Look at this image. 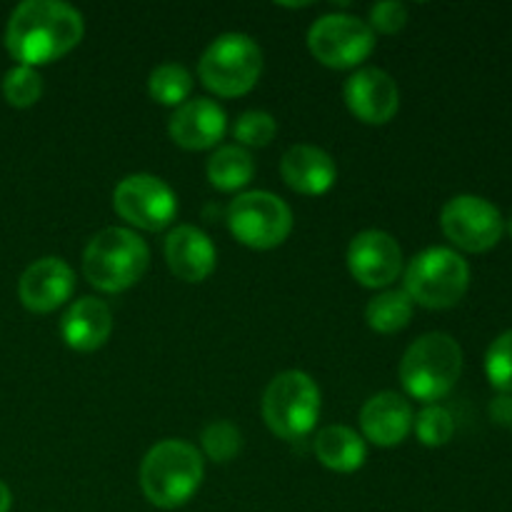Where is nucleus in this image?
<instances>
[{
	"label": "nucleus",
	"mask_w": 512,
	"mask_h": 512,
	"mask_svg": "<svg viewBox=\"0 0 512 512\" xmlns=\"http://www.w3.org/2000/svg\"><path fill=\"white\" fill-rule=\"evenodd\" d=\"M113 335V313L98 298H80L60 318V338L75 353L100 350Z\"/></svg>",
	"instance_id": "6ab92c4d"
},
{
	"label": "nucleus",
	"mask_w": 512,
	"mask_h": 512,
	"mask_svg": "<svg viewBox=\"0 0 512 512\" xmlns=\"http://www.w3.org/2000/svg\"><path fill=\"white\" fill-rule=\"evenodd\" d=\"M200 445H203V453L208 455V460L225 465L238 458L240 450H243V433H240L238 425L228 423V420H213L200 435Z\"/></svg>",
	"instance_id": "b1692460"
},
{
	"label": "nucleus",
	"mask_w": 512,
	"mask_h": 512,
	"mask_svg": "<svg viewBox=\"0 0 512 512\" xmlns=\"http://www.w3.org/2000/svg\"><path fill=\"white\" fill-rule=\"evenodd\" d=\"M470 288V265L458 250L428 248L405 268V293L428 310L458 305Z\"/></svg>",
	"instance_id": "423d86ee"
},
{
	"label": "nucleus",
	"mask_w": 512,
	"mask_h": 512,
	"mask_svg": "<svg viewBox=\"0 0 512 512\" xmlns=\"http://www.w3.org/2000/svg\"><path fill=\"white\" fill-rule=\"evenodd\" d=\"M113 208L133 228L160 233L178 215V195L158 175L135 173L115 185Z\"/></svg>",
	"instance_id": "9d476101"
},
{
	"label": "nucleus",
	"mask_w": 512,
	"mask_h": 512,
	"mask_svg": "<svg viewBox=\"0 0 512 512\" xmlns=\"http://www.w3.org/2000/svg\"><path fill=\"white\" fill-rule=\"evenodd\" d=\"M75 293V273L63 258H40L18 280V298L30 313H53Z\"/></svg>",
	"instance_id": "4468645a"
},
{
	"label": "nucleus",
	"mask_w": 512,
	"mask_h": 512,
	"mask_svg": "<svg viewBox=\"0 0 512 512\" xmlns=\"http://www.w3.org/2000/svg\"><path fill=\"white\" fill-rule=\"evenodd\" d=\"M348 270L363 288H388L403 273V250L385 230H363L348 245Z\"/></svg>",
	"instance_id": "f8f14e48"
},
{
	"label": "nucleus",
	"mask_w": 512,
	"mask_h": 512,
	"mask_svg": "<svg viewBox=\"0 0 512 512\" xmlns=\"http://www.w3.org/2000/svg\"><path fill=\"white\" fill-rule=\"evenodd\" d=\"M490 413H493V420H498V423H512L510 395H500V398H495V403L490 405Z\"/></svg>",
	"instance_id": "c756f323"
},
{
	"label": "nucleus",
	"mask_w": 512,
	"mask_h": 512,
	"mask_svg": "<svg viewBox=\"0 0 512 512\" xmlns=\"http://www.w3.org/2000/svg\"><path fill=\"white\" fill-rule=\"evenodd\" d=\"M278 135V123L265 110H245L238 115L233 125V138L238 140L240 148H265Z\"/></svg>",
	"instance_id": "a878e982"
},
{
	"label": "nucleus",
	"mask_w": 512,
	"mask_h": 512,
	"mask_svg": "<svg viewBox=\"0 0 512 512\" xmlns=\"http://www.w3.org/2000/svg\"><path fill=\"white\" fill-rule=\"evenodd\" d=\"M205 475L203 453L185 440H163L140 463V490L160 510H175L193 500Z\"/></svg>",
	"instance_id": "f03ea898"
},
{
	"label": "nucleus",
	"mask_w": 512,
	"mask_h": 512,
	"mask_svg": "<svg viewBox=\"0 0 512 512\" xmlns=\"http://www.w3.org/2000/svg\"><path fill=\"white\" fill-rule=\"evenodd\" d=\"M313 450L323 468L343 475L355 473L368 460V445H365L363 435H358L348 425H328V428L318 430Z\"/></svg>",
	"instance_id": "aec40b11"
},
{
	"label": "nucleus",
	"mask_w": 512,
	"mask_h": 512,
	"mask_svg": "<svg viewBox=\"0 0 512 512\" xmlns=\"http://www.w3.org/2000/svg\"><path fill=\"white\" fill-rule=\"evenodd\" d=\"M168 133L183 150H210L228 133V115L215 100L193 98L175 108Z\"/></svg>",
	"instance_id": "2eb2a0df"
},
{
	"label": "nucleus",
	"mask_w": 512,
	"mask_h": 512,
	"mask_svg": "<svg viewBox=\"0 0 512 512\" xmlns=\"http://www.w3.org/2000/svg\"><path fill=\"white\" fill-rule=\"evenodd\" d=\"M308 48L325 68L350 70L370 58L375 50V33L358 15L330 13L310 25Z\"/></svg>",
	"instance_id": "1a4fd4ad"
},
{
	"label": "nucleus",
	"mask_w": 512,
	"mask_h": 512,
	"mask_svg": "<svg viewBox=\"0 0 512 512\" xmlns=\"http://www.w3.org/2000/svg\"><path fill=\"white\" fill-rule=\"evenodd\" d=\"M148 93L155 103L168 105V108H180L188 103L193 93V75L180 63H163L150 73Z\"/></svg>",
	"instance_id": "5701e85b"
},
{
	"label": "nucleus",
	"mask_w": 512,
	"mask_h": 512,
	"mask_svg": "<svg viewBox=\"0 0 512 512\" xmlns=\"http://www.w3.org/2000/svg\"><path fill=\"white\" fill-rule=\"evenodd\" d=\"M85 20L78 8L63 0H25L5 25V48L18 65L38 68L65 58L78 48Z\"/></svg>",
	"instance_id": "f257e3e1"
},
{
	"label": "nucleus",
	"mask_w": 512,
	"mask_h": 512,
	"mask_svg": "<svg viewBox=\"0 0 512 512\" xmlns=\"http://www.w3.org/2000/svg\"><path fill=\"white\" fill-rule=\"evenodd\" d=\"M415 423L413 405L393 390L373 395L360 410V430L378 448H395L410 435Z\"/></svg>",
	"instance_id": "f3484780"
},
{
	"label": "nucleus",
	"mask_w": 512,
	"mask_h": 512,
	"mask_svg": "<svg viewBox=\"0 0 512 512\" xmlns=\"http://www.w3.org/2000/svg\"><path fill=\"white\" fill-rule=\"evenodd\" d=\"M345 105L365 125H385L400 108V90L393 75L380 68H360L345 80Z\"/></svg>",
	"instance_id": "ddd939ff"
},
{
	"label": "nucleus",
	"mask_w": 512,
	"mask_h": 512,
	"mask_svg": "<svg viewBox=\"0 0 512 512\" xmlns=\"http://www.w3.org/2000/svg\"><path fill=\"white\" fill-rule=\"evenodd\" d=\"M408 23V8L398 0H388V3H378L370 8V30L383 35H395L405 28Z\"/></svg>",
	"instance_id": "c85d7f7f"
},
{
	"label": "nucleus",
	"mask_w": 512,
	"mask_h": 512,
	"mask_svg": "<svg viewBox=\"0 0 512 512\" xmlns=\"http://www.w3.org/2000/svg\"><path fill=\"white\" fill-rule=\"evenodd\" d=\"M485 375L500 393H512V330H505L485 353Z\"/></svg>",
	"instance_id": "cd10ccee"
},
{
	"label": "nucleus",
	"mask_w": 512,
	"mask_h": 512,
	"mask_svg": "<svg viewBox=\"0 0 512 512\" xmlns=\"http://www.w3.org/2000/svg\"><path fill=\"white\" fill-rule=\"evenodd\" d=\"M280 175L290 190L318 198L333 188L338 180V168H335L333 155L325 153L323 148L300 143L285 150L283 160H280Z\"/></svg>",
	"instance_id": "a211bd4d"
},
{
	"label": "nucleus",
	"mask_w": 512,
	"mask_h": 512,
	"mask_svg": "<svg viewBox=\"0 0 512 512\" xmlns=\"http://www.w3.org/2000/svg\"><path fill=\"white\" fill-rule=\"evenodd\" d=\"M415 303L405 290H383L375 295L365 308V320H368L370 330L380 335H395L403 328H408L410 318H413Z\"/></svg>",
	"instance_id": "4be33fe9"
},
{
	"label": "nucleus",
	"mask_w": 512,
	"mask_h": 512,
	"mask_svg": "<svg viewBox=\"0 0 512 512\" xmlns=\"http://www.w3.org/2000/svg\"><path fill=\"white\" fill-rule=\"evenodd\" d=\"M3 95L13 108H30L43 95V78L35 68L15 65L3 78Z\"/></svg>",
	"instance_id": "bb28decb"
},
{
	"label": "nucleus",
	"mask_w": 512,
	"mask_h": 512,
	"mask_svg": "<svg viewBox=\"0 0 512 512\" xmlns=\"http://www.w3.org/2000/svg\"><path fill=\"white\" fill-rule=\"evenodd\" d=\"M225 220L235 240L253 250L278 248L293 233V210L283 198L268 190L238 195L228 205Z\"/></svg>",
	"instance_id": "6e6552de"
},
{
	"label": "nucleus",
	"mask_w": 512,
	"mask_h": 512,
	"mask_svg": "<svg viewBox=\"0 0 512 512\" xmlns=\"http://www.w3.org/2000/svg\"><path fill=\"white\" fill-rule=\"evenodd\" d=\"M263 50L250 35L223 33L200 55V83L220 98H240L258 85Z\"/></svg>",
	"instance_id": "39448f33"
},
{
	"label": "nucleus",
	"mask_w": 512,
	"mask_h": 512,
	"mask_svg": "<svg viewBox=\"0 0 512 512\" xmlns=\"http://www.w3.org/2000/svg\"><path fill=\"white\" fill-rule=\"evenodd\" d=\"M165 263L175 278L185 283H203L218 265V250L200 228L178 225L165 238Z\"/></svg>",
	"instance_id": "dca6fc26"
},
{
	"label": "nucleus",
	"mask_w": 512,
	"mask_h": 512,
	"mask_svg": "<svg viewBox=\"0 0 512 512\" xmlns=\"http://www.w3.org/2000/svg\"><path fill=\"white\" fill-rule=\"evenodd\" d=\"M320 418V388L303 370L275 375L263 393V420L280 440H300L313 433Z\"/></svg>",
	"instance_id": "0eeeda50"
},
{
	"label": "nucleus",
	"mask_w": 512,
	"mask_h": 512,
	"mask_svg": "<svg viewBox=\"0 0 512 512\" xmlns=\"http://www.w3.org/2000/svg\"><path fill=\"white\" fill-rule=\"evenodd\" d=\"M440 228L455 248L465 253H485L500 243L505 220L500 210L480 195H455L440 210Z\"/></svg>",
	"instance_id": "9b49d317"
},
{
	"label": "nucleus",
	"mask_w": 512,
	"mask_h": 512,
	"mask_svg": "<svg viewBox=\"0 0 512 512\" xmlns=\"http://www.w3.org/2000/svg\"><path fill=\"white\" fill-rule=\"evenodd\" d=\"M508 230H510V235H512V215H510V220H508Z\"/></svg>",
	"instance_id": "2f4dec72"
},
{
	"label": "nucleus",
	"mask_w": 512,
	"mask_h": 512,
	"mask_svg": "<svg viewBox=\"0 0 512 512\" xmlns=\"http://www.w3.org/2000/svg\"><path fill=\"white\" fill-rule=\"evenodd\" d=\"M415 435L425 448H443L453 440L455 435V420L448 408L443 405H425L418 415H415Z\"/></svg>",
	"instance_id": "393cba45"
},
{
	"label": "nucleus",
	"mask_w": 512,
	"mask_h": 512,
	"mask_svg": "<svg viewBox=\"0 0 512 512\" xmlns=\"http://www.w3.org/2000/svg\"><path fill=\"white\" fill-rule=\"evenodd\" d=\"M463 373V348L448 333H425L400 360V383L410 398L425 405L445 398Z\"/></svg>",
	"instance_id": "20e7f679"
},
{
	"label": "nucleus",
	"mask_w": 512,
	"mask_h": 512,
	"mask_svg": "<svg viewBox=\"0 0 512 512\" xmlns=\"http://www.w3.org/2000/svg\"><path fill=\"white\" fill-rule=\"evenodd\" d=\"M205 173H208L210 185L220 193H238L253 180L255 160L250 150L240 145H220L208 158Z\"/></svg>",
	"instance_id": "412c9836"
},
{
	"label": "nucleus",
	"mask_w": 512,
	"mask_h": 512,
	"mask_svg": "<svg viewBox=\"0 0 512 512\" xmlns=\"http://www.w3.org/2000/svg\"><path fill=\"white\" fill-rule=\"evenodd\" d=\"M10 505H13V495H10L8 485L0 480V512H10Z\"/></svg>",
	"instance_id": "7c9ffc66"
},
{
	"label": "nucleus",
	"mask_w": 512,
	"mask_h": 512,
	"mask_svg": "<svg viewBox=\"0 0 512 512\" xmlns=\"http://www.w3.org/2000/svg\"><path fill=\"white\" fill-rule=\"evenodd\" d=\"M150 248L135 230L105 228L83 250V275L100 293H125L145 275Z\"/></svg>",
	"instance_id": "7ed1b4c3"
}]
</instances>
